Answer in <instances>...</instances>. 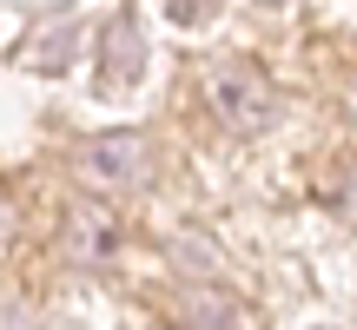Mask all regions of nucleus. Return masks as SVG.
<instances>
[{
  "instance_id": "obj_1",
  "label": "nucleus",
  "mask_w": 357,
  "mask_h": 330,
  "mask_svg": "<svg viewBox=\"0 0 357 330\" xmlns=\"http://www.w3.org/2000/svg\"><path fill=\"white\" fill-rule=\"evenodd\" d=\"M205 93H212V106H218V119H231V126H245V132H258L271 113H278V100H271V86L252 73V66H212L205 73Z\"/></svg>"
},
{
  "instance_id": "obj_2",
  "label": "nucleus",
  "mask_w": 357,
  "mask_h": 330,
  "mask_svg": "<svg viewBox=\"0 0 357 330\" xmlns=\"http://www.w3.org/2000/svg\"><path fill=\"white\" fill-rule=\"evenodd\" d=\"M86 165H93V172H106V165H113V178H126L132 165H139V139H100V146L86 152Z\"/></svg>"
}]
</instances>
